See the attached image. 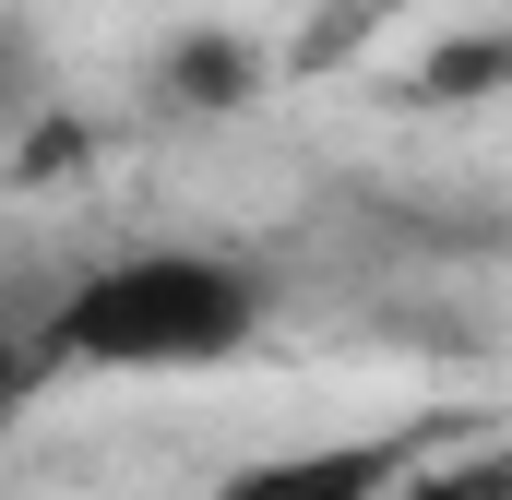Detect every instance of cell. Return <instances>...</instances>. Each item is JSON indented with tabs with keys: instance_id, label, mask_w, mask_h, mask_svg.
I'll use <instances>...</instances> for the list:
<instances>
[{
	"instance_id": "cell-4",
	"label": "cell",
	"mask_w": 512,
	"mask_h": 500,
	"mask_svg": "<svg viewBox=\"0 0 512 500\" xmlns=\"http://www.w3.org/2000/svg\"><path fill=\"white\" fill-rule=\"evenodd\" d=\"M24 381H36V346H12V334H0V417L24 405Z\"/></svg>"
},
{
	"instance_id": "cell-1",
	"label": "cell",
	"mask_w": 512,
	"mask_h": 500,
	"mask_svg": "<svg viewBox=\"0 0 512 500\" xmlns=\"http://www.w3.org/2000/svg\"><path fill=\"white\" fill-rule=\"evenodd\" d=\"M251 346H262V274L227 250H120L36 334L48 370H108V381H191Z\"/></svg>"
},
{
	"instance_id": "cell-2",
	"label": "cell",
	"mask_w": 512,
	"mask_h": 500,
	"mask_svg": "<svg viewBox=\"0 0 512 500\" xmlns=\"http://www.w3.org/2000/svg\"><path fill=\"white\" fill-rule=\"evenodd\" d=\"M393 489H405V441H298V453L215 477V500H393Z\"/></svg>"
},
{
	"instance_id": "cell-3",
	"label": "cell",
	"mask_w": 512,
	"mask_h": 500,
	"mask_svg": "<svg viewBox=\"0 0 512 500\" xmlns=\"http://www.w3.org/2000/svg\"><path fill=\"white\" fill-rule=\"evenodd\" d=\"M36 96H48V72H36V36H24V24H0V143L36 120Z\"/></svg>"
}]
</instances>
